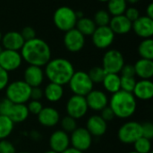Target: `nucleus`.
<instances>
[{
  "instance_id": "f257e3e1",
  "label": "nucleus",
  "mask_w": 153,
  "mask_h": 153,
  "mask_svg": "<svg viewBox=\"0 0 153 153\" xmlns=\"http://www.w3.org/2000/svg\"><path fill=\"white\" fill-rule=\"evenodd\" d=\"M22 60L29 65L45 66L51 59V48L49 45L42 39L34 38L24 42L20 50Z\"/></svg>"
},
{
  "instance_id": "f03ea898",
  "label": "nucleus",
  "mask_w": 153,
  "mask_h": 153,
  "mask_svg": "<svg viewBox=\"0 0 153 153\" xmlns=\"http://www.w3.org/2000/svg\"><path fill=\"white\" fill-rule=\"evenodd\" d=\"M75 72L74 65L66 58H51L45 65L44 74L49 82L59 85L68 84L72 75Z\"/></svg>"
},
{
  "instance_id": "7ed1b4c3",
  "label": "nucleus",
  "mask_w": 153,
  "mask_h": 153,
  "mask_svg": "<svg viewBox=\"0 0 153 153\" xmlns=\"http://www.w3.org/2000/svg\"><path fill=\"white\" fill-rule=\"evenodd\" d=\"M108 106L113 110L116 117L126 119L134 116L137 108V100L131 92L120 90L112 94Z\"/></svg>"
},
{
  "instance_id": "20e7f679",
  "label": "nucleus",
  "mask_w": 153,
  "mask_h": 153,
  "mask_svg": "<svg viewBox=\"0 0 153 153\" xmlns=\"http://www.w3.org/2000/svg\"><path fill=\"white\" fill-rule=\"evenodd\" d=\"M31 87L23 80L9 82L5 88V98L13 104H25L30 100Z\"/></svg>"
},
{
  "instance_id": "39448f33",
  "label": "nucleus",
  "mask_w": 153,
  "mask_h": 153,
  "mask_svg": "<svg viewBox=\"0 0 153 153\" xmlns=\"http://www.w3.org/2000/svg\"><path fill=\"white\" fill-rule=\"evenodd\" d=\"M76 22V11L66 5L58 7L53 14V22L55 26L64 32L75 28Z\"/></svg>"
},
{
  "instance_id": "423d86ee",
  "label": "nucleus",
  "mask_w": 153,
  "mask_h": 153,
  "mask_svg": "<svg viewBox=\"0 0 153 153\" xmlns=\"http://www.w3.org/2000/svg\"><path fill=\"white\" fill-rule=\"evenodd\" d=\"M68 85L74 95L82 97H85L94 87V83L91 82L88 73L84 71H75L72 75Z\"/></svg>"
},
{
  "instance_id": "0eeeda50",
  "label": "nucleus",
  "mask_w": 153,
  "mask_h": 153,
  "mask_svg": "<svg viewBox=\"0 0 153 153\" xmlns=\"http://www.w3.org/2000/svg\"><path fill=\"white\" fill-rule=\"evenodd\" d=\"M124 65V56L117 49H108L102 57L101 67L107 74H119Z\"/></svg>"
},
{
  "instance_id": "6e6552de",
  "label": "nucleus",
  "mask_w": 153,
  "mask_h": 153,
  "mask_svg": "<svg viewBox=\"0 0 153 153\" xmlns=\"http://www.w3.org/2000/svg\"><path fill=\"white\" fill-rule=\"evenodd\" d=\"M117 137L122 143L134 144L142 137V125L136 121H128L123 124L118 129Z\"/></svg>"
},
{
  "instance_id": "1a4fd4ad",
  "label": "nucleus",
  "mask_w": 153,
  "mask_h": 153,
  "mask_svg": "<svg viewBox=\"0 0 153 153\" xmlns=\"http://www.w3.org/2000/svg\"><path fill=\"white\" fill-rule=\"evenodd\" d=\"M65 110L67 116L74 118L75 120L85 117L89 110L85 97L78 95L71 96L66 102Z\"/></svg>"
},
{
  "instance_id": "9d476101",
  "label": "nucleus",
  "mask_w": 153,
  "mask_h": 153,
  "mask_svg": "<svg viewBox=\"0 0 153 153\" xmlns=\"http://www.w3.org/2000/svg\"><path fill=\"white\" fill-rule=\"evenodd\" d=\"M91 41L92 44L99 49L108 48L114 42L115 33L109 28V26L97 27L92 33Z\"/></svg>"
},
{
  "instance_id": "9b49d317",
  "label": "nucleus",
  "mask_w": 153,
  "mask_h": 153,
  "mask_svg": "<svg viewBox=\"0 0 153 153\" xmlns=\"http://www.w3.org/2000/svg\"><path fill=\"white\" fill-rule=\"evenodd\" d=\"M92 144V136L85 127H77L70 135V146L82 152L89 150Z\"/></svg>"
},
{
  "instance_id": "f8f14e48",
  "label": "nucleus",
  "mask_w": 153,
  "mask_h": 153,
  "mask_svg": "<svg viewBox=\"0 0 153 153\" xmlns=\"http://www.w3.org/2000/svg\"><path fill=\"white\" fill-rule=\"evenodd\" d=\"M22 61V57L19 51L2 49L0 52V67L8 73L19 69Z\"/></svg>"
},
{
  "instance_id": "ddd939ff",
  "label": "nucleus",
  "mask_w": 153,
  "mask_h": 153,
  "mask_svg": "<svg viewBox=\"0 0 153 153\" xmlns=\"http://www.w3.org/2000/svg\"><path fill=\"white\" fill-rule=\"evenodd\" d=\"M64 45L69 52L77 53L81 51L85 45V36H83L77 29L74 28L65 32Z\"/></svg>"
},
{
  "instance_id": "4468645a",
  "label": "nucleus",
  "mask_w": 153,
  "mask_h": 153,
  "mask_svg": "<svg viewBox=\"0 0 153 153\" xmlns=\"http://www.w3.org/2000/svg\"><path fill=\"white\" fill-rule=\"evenodd\" d=\"M85 100L89 109L92 111H101L104 108L108 106L109 99L106 92L100 90H92L86 96Z\"/></svg>"
},
{
  "instance_id": "2eb2a0df",
  "label": "nucleus",
  "mask_w": 153,
  "mask_h": 153,
  "mask_svg": "<svg viewBox=\"0 0 153 153\" xmlns=\"http://www.w3.org/2000/svg\"><path fill=\"white\" fill-rule=\"evenodd\" d=\"M48 144L50 150L57 153H62L70 146V135L63 130L53 132L49 137Z\"/></svg>"
},
{
  "instance_id": "dca6fc26",
  "label": "nucleus",
  "mask_w": 153,
  "mask_h": 153,
  "mask_svg": "<svg viewBox=\"0 0 153 153\" xmlns=\"http://www.w3.org/2000/svg\"><path fill=\"white\" fill-rule=\"evenodd\" d=\"M132 30L142 39H150L153 35V19L143 15L132 22Z\"/></svg>"
},
{
  "instance_id": "f3484780",
  "label": "nucleus",
  "mask_w": 153,
  "mask_h": 153,
  "mask_svg": "<svg viewBox=\"0 0 153 153\" xmlns=\"http://www.w3.org/2000/svg\"><path fill=\"white\" fill-rule=\"evenodd\" d=\"M45 79V74L42 67L36 65H28L23 72V81L31 88L40 87Z\"/></svg>"
},
{
  "instance_id": "a211bd4d",
  "label": "nucleus",
  "mask_w": 153,
  "mask_h": 153,
  "mask_svg": "<svg viewBox=\"0 0 153 153\" xmlns=\"http://www.w3.org/2000/svg\"><path fill=\"white\" fill-rule=\"evenodd\" d=\"M85 128L91 136L100 137L106 134L108 130V123L100 115H92L87 119Z\"/></svg>"
},
{
  "instance_id": "6ab92c4d",
  "label": "nucleus",
  "mask_w": 153,
  "mask_h": 153,
  "mask_svg": "<svg viewBox=\"0 0 153 153\" xmlns=\"http://www.w3.org/2000/svg\"><path fill=\"white\" fill-rule=\"evenodd\" d=\"M38 120L44 127H54L60 122L59 112L52 107H46L38 114Z\"/></svg>"
},
{
  "instance_id": "aec40b11",
  "label": "nucleus",
  "mask_w": 153,
  "mask_h": 153,
  "mask_svg": "<svg viewBox=\"0 0 153 153\" xmlns=\"http://www.w3.org/2000/svg\"><path fill=\"white\" fill-rule=\"evenodd\" d=\"M24 39L18 31H8L2 36L1 43L4 49L20 51L24 44Z\"/></svg>"
},
{
  "instance_id": "412c9836",
  "label": "nucleus",
  "mask_w": 153,
  "mask_h": 153,
  "mask_svg": "<svg viewBox=\"0 0 153 153\" xmlns=\"http://www.w3.org/2000/svg\"><path fill=\"white\" fill-rule=\"evenodd\" d=\"M133 95L136 100H150L153 97V82L152 80H140L136 82Z\"/></svg>"
},
{
  "instance_id": "4be33fe9",
  "label": "nucleus",
  "mask_w": 153,
  "mask_h": 153,
  "mask_svg": "<svg viewBox=\"0 0 153 153\" xmlns=\"http://www.w3.org/2000/svg\"><path fill=\"white\" fill-rule=\"evenodd\" d=\"M108 26L115 35H125L131 31L132 22H130L125 16V14H121L117 16H112Z\"/></svg>"
},
{
  "instance_id": "5701e85b",
  "label": "nucleus",
  "mask_w": 153,
  "mask_h": 153,
  "mask_svg": "<svg viewBox=\"0 0 153 153\" xmlns=\"http://www.w3.org/2000/svg\"><path fill=\"white\" fill-rule=\"evenodd\" d=\"M135 75L141 80H151L153 77V61L140 58L134 65Z\"/></svg>"
},
{
  "instance_id": "b1692460",
  "label": "nucleus",
  "mask_w": 153,
  "mask_h": 153,
  "mask_svg": "<svg viewBox=\"0 0 153 153\" xmlns=\"http://www.w3.org/2000/svg\"><path fill=\"white\" fill-rule=\"evenodd\" d=\"M44 96L46 100L51 103L58 102L64 96V88L62 85L49 82L47 84L45 89L43 90Z\"/></svg>"
},
{
  "instance_id": "393cba45",
  "label": "nucleus",
  "mask_w": 153,
  "mask_h": 153,
  "mask_svg": "<svg viewBox=\"0 0 153 153\" xmlns=\"http://www.w3.org/2000/svg\"><path fill=\"white\" fill-rule=\"evenodd\" d=\"M29 110L25 104H13L8 117L13 123H22L29 117Z\"/></svg>"
},
{
  "instance_id": "a878e982",
  "label": "nucleus",
  "mask_w": 153,
  "mask_h": 153,
  "mask_svg": "<svg viewBox=\"0 0 153 153\" xmlns=\"http://www.w3.org/2000/svg\"><path fill=\"white\" fill-rule=\"evenodd\" d=\"M120 81L121 76L118 74H107L101 83L108 92L114 94L121 90Z\"/></svg>"
},
{
  "instance_id": "bb28decb",
  "label": "nucleus",
  "mask_w": 153,
  "mask_h": 153,
  "mask_svg": "<svg viewBox=\"0 0 153 153\" xmlns=\"http://www.w3.org/2000/svg\"><path fill=\"white\" fill-rule=\"evenodd\" d=\"M97 28L94 21L91 18L82 17L77 20L75 29H77L83 36H91L94 32L95 29Z\"/></svg>"
},
{
  "instance_id": "cd10ccee",
  "label": "nucleus",
  "mask_w": 153,
  "mask_h": 153,
  "mask_svg": "<svg viewBox=\"0 0 153 153\" xmlns=\"http://www.w3.org/2000/svg\"><path fill=\"white\" fill-rule=\"evenodd\" d=\"M108 12L111 16H117L124 14L126 8L127 3L126 0H108Z\"/></svg>"
},
{
  "instance_id": "c85d7f7f",
  "label": "nucleus",
  "mask_w": 153,
  "mask_h": 153,
  "mask_svg": "<svg viewBox=\"0 0 153 153\" xmlns=\"http://www.w3.org/2000/svg\"><path fill=\"white\" fill-rule=\"evenodd\" d=\"M138 54L141 58L153 60V39H143L138 46Z\"/></svg>"
},
{
  "instance_id": "c756f323",
  "label": "nucleus",
  "mask_w": 153,
  "mask_h": 153,
  "mask_svg": "<svg viewBox=\"0 0 153 153\" xmlns=\"http://www.w3.org/2000/svg\"><path fill=\"white\" fill-rule=\"evenodd\" d=\"M14 127V123L6 116H0V141L5 140L11 135Z\"/></svg>"
},
{
  "instance_id": "7c9ffc66",
  "label": "nucleus",
  "mask_w": 153,
  "mask_h": 153,
  "mask_svg": "<svg viewBox=\"0 0 153 153\" xmlns=\"http://www.w3.org/2000/svg\"><path fill=\"white\" fill-rule=\"evenodd\" d=\"M152 140H149L145 137H140L137 141L134 143V151L138 153H150L152 152Z\"/></svg>"
},
{
  "instance_id": "2f4dec72",
  "label": "nucleus",
  "mask_w": 153,
  "mask_h": 153,
  "mask_svg": "<svg viewBox=\"0 0 153 153\" xmlns=\"http://www.w3.org/2000/svg\"><path fill=\"white\" fill-rule=\"evenodd\" d=\"M110 19H111V15L109 14V13L107 10L102 9L95 13L92 20L94 21L97 27H100V26H108Z\"/></svg>"
},
{
  "instance_id": "473e14b6",
  "label": "nucleus",
  "mask_w": 153,
  "mask_h": 153,
  "mask_svg": "<svg viewBox=\"0 0 153 153\" xmlns=\"http://www.w3.org/2000/svg\"><path fill=\"white\" fill-rule=\"evenodd\" d=\"M91 82L95 84H99L101 83L105 75L107 74V73L105 72V70L101 67V66H94L92 67L89 73H88Z\"/></svg>"
},
{
  "instance_id": "72a5a7b5",
  "label": "nucleus",
  "mask_w": 153,
  "mask_h": 153,
  "mask_svg": "<svg viewBox=\"0 0 153 153\" xmlns=\"http://www.w3.org/2000/svg\"><path fill=\"white\" fill-rule=\"evenodd\" d=\"M61 127L63 131H65L67 134H71L72 132H74L76 128H77V122L74 118L69 117V116H65L64 117L61 121Z\"/></svg>"
},
{
  "instance_id": "f704fd0d",
  "label": "nucleus",
  "mask_w": 153,
  "mask_h": 153,
  "mask_svg": "<svg viewBox=\"0 0 153 153\" xmlns=\"http://www.w3.org/2000/svg\"><path fill=\"white\" fill-rule=\"evenodd\" d=\"M136 80L134 77H124L121 76V81H120V86L121 90L127 91V92H133L134 86L136 84Z\"/></svg>"
},
{
  "instance_id": "c9c22d12",
  "label": "nucleus",
  "mask_w": 153,
  "mask_h": 153,
  "mask_svg": "<svg viewBox=\"0 0 153 153\" xmlns=\"http://www.w3.org/2000/svg\"><path fill=\"white\" fill-rule=\"evenodd\" d=\"M29 110L30 114H33L38 116V114L42 110L43 108V105L39 100H30L28 101V105H26Z\"/></svg>"
},
{
  "instance_id": "e433bc0d",
  "label": "nucleus",
  "mask_w": 153,
  "mask_h": 153,
  "mask_svg": "<svg viewBox=\"0 0 153 153\" xmlns=\"http://www.w3.org/2000/svg\"><path fill=\"white\" fill-rule=\"evenodd\" d=\"M125 16L132 22H134V21H136L140 16V11L136 8V7H134V6H130V7H127L126 12H125Z\"/></svg>"
},
{
  "instance_id": "4c0bfd02",
  "label": "nucleus",
  "mask_w": 153,
  "mask_h": 153,
  "mask_svg": "<svg viewBox=\"0 0 153 153\" xmlns=\"http://www.w3.org/2000/svg\"><path fill=\"white\" fill-rule=\"evenodd\" d=\"M13 107V103L6 98L0 100V116L8 117L10 110Z\"/></svg>"
},
{
  "instance_id": "58836bf2",
  "label": "nucleus",
  "mask_w": 153,
  "mask_h": 153,
  "mask_svg": "<svg viewBox=\"0 0 153 153\" xmlns=\"http://www.w3.org/2000/svg\"><path fill=\"white\" fill-rule=\"evenodd\" d=\"M142 125V136L149 140L153 138V124L152 122H145Z\"/></svg>"
},
{
  "instance_id": "ea45409f",
  "label": "nucleus",
  "mask_w": 153,
  "mask_h": 153,
  "mask_svg": "<svg viewBox=\"0 0 153 153\" xmlns=\"http://www.w3.org/2000/svg\"><path fill=\"white\" fill-rule=\"evenodd\" d=\"M0 153H17L14 145L7 141V140H1L0 141Z\"/></svg>"
},
{
  "instance_id": "a19ab883",
  "label": "nucleus",
  "mask_w": 153,
  "mask_h": 153,
  "mask_svg": "<svg viewBox=\"0 0 153 153\" xmlns=\"http://www.w3.org/2000/svg\"><path fill=\"white\" fill-rule=\"evenodd\" d=\"M21 35L22 36L24 41H27V40H30L34 38H36V31L34 30V28L30 27V26H26L24 27L22 31L20 32Z\"/></svg>"
},
{
  "instance_id": "79ce46f5",
  "label": "nucleus",
  "mask_w": 153,
  "mask_h": 153,
  "mask_svg": "<svg viewBox=\"0 0 153 153\" xmlns=\"http://www.w3.org/2000/svg\"><path fill=\"white\" fill-rule=\"evenodd\" d=\"M100 116L107 123L109 122V121H112V120L116 117V116H115L113 110L110 108L109 106H107L106 108H104L100 111Z\"/></svg>"
},
{
  "instance_id": "37998d69",
  "label": "nucleus",
  "mask_w": 153,
  "mask_h": 153,
  "mask_svg": "<svg viewBox=\"0 0 153 153\" xmlns=\"http://www.w3.org/2000/svg\"><path fill=\"white\" fill-rule=\"evenodd\" d=\"M9 83V73L0 67V91L5 90Z\"/></svg>"
},
{
  "instance_id": "c03bdc74",
  "label": "nucleus",
  "mask_w": 153,
  "mask_h": 153,
  "mask_svg": "<svg viewBox=\"0 0 153 153\" xmlns=\"http://www.w3.org/2000/svg\"><path fill=\"white\" fill-rule=\"evenodd\" d=\"M121 75L124 77H134L135 76V71H134V65H124L120 71Z\"/></svg>"
},
{
  "instance_id": "a18cd8bd",
  "label": "nucleus",
  "mask_w": 153,
  "mask_h": 153,
  "mask_svg": "<svg viewBox=\"0 0 153 153\" xmlns=\"http://www.w3.org/2000/svg\"><path fill=\"white\" fill-rule=\"evenodd\" d=\"M43 97H44V92H43V90L40 87L31 88L30 100H40Z\"/></svg>"
},
{
  "instance_id": "49530a36",
  "label": "nucleus",
  "mask_w": 153,
  "mask_h": 153,
  "mask_svg": "<svg viewBox=\"0 0 153 153\" xmlns=\"http://www.w3.org/2000/svg\"><path fill=\"white\" fill-rule=\"evenodd\" d=\"M146 16L153 19V3H150L146 8Z\"/></svg>"
},
{
  "instance_id": "de8ad7c7",
  "label": "nucleus",
  "mask_w": 153,
  "mask_h": 153,
  "mask_svg": "<svg viewBox=\"0 0 153 153\" xmlns=\"http://www.w3.org/2000/svg\"><path fill=\"white\" fill-rule=\"evenodd\" d=\"M62 153H83L82 152L79 151V150H76L73 147H69L68 149H66L65 151H64Z\"/></svg>"
},
{
  "instance_id": "09e8293b",
  "label": "nucleus",
  "mask_w": 153,
  "mask_h": 153,
  "mask_svg": "<svg viewBox=\"0 0 153 153\" xmlns=\"http://www.w3.org/2000/svg\"><path fill=\"white\" fill-rule=\"evenodd\" d=\"M30 136H31V138H32L33 140H39V138H40L39 134H38L36 131H32V132L30 133Z\"/></svg>"
},
{
  "instance_id": "8fccbe9b",
  "label": "nucleus",
  "mask_w": 153,
  "mask_h": 153,
  "mask_svg": "<svg viewBox=\"0 0 153 153\" xmlns=\"http://www.w3.org/2000/svg\"><path fill=\"white\" fill-rule=\"evenodd\" d=\"M126 3H129L131 4H137L140 0H126Z\"/></svg>"
},
{
  "instance_id": "3c124183",
  "label": "nucleus",
  "mask_w": 153,
  "mask_h": 153,
  "mask_svg": "<svg viewBox=\"0 0 153 153\" xmlns=\"http://www.w3.org/2000/svg\"><path fill=\"white\" fill-rule=\"evenodd\" d=\"M44 153H57V152H54V151H52V150H49V151L45 152Z\"/></svg>"
},
{
  "instance_id": "603ef678",
  "label": "nucleus",
  "mask_w": 153,
  "mask_h": 153,
  "mask_svg": "<svg viewBox=\"0 0 153 153\" xmlns=\"http://www.w3.org/2000/svg\"><path fill=\"white\" fill-rule=\"evenodd\" d=\"M98 1H100V2H102V3H103V2H108V0H98Z\"/></svg>"
},
{
  "instance_id": "864d4df0",
  "label": "nucleus",
  "mask_w": 153,
  "mask_h": 153,
  "mask_svg": "<svg viewBox=\"0 0 153 153\" xmlns=\"http://www.w3.org/2000/svg\"><path fill=\"white\" fill-rule=\"evenodd\" d=\"M2 33H1V31H0V42H1V39H2Z\"/></svg>"
},
{
  "instance_id": "5fc2aeb1",
  "label": "nucleus",
  "mask_w": 153,
  "mask_h": 153,
  "mask_svg": "<svg viewBox=\"0 0 153 153\" xmlns=\"http://www.w3.org/2000/svg\"><path fill=\"white\" fill-rule=\"evenodd\" d=\"M127 153H138V152H136L135 151H132V152H127Z\"/></svg>"
},
{
  "instance_id": "6e6d98bb",
  "label": "nucleus",
  "mask_w": 153,
  "mask_h": 153,
  "mask_svg": "<svg viewBox=\"0 0 153 153\" xmlns=\"http://www.w3.org/2000/svg\"><path fill=\"white\" fill-rule=\"evenodd\" d=\"M18 153H30V152H18Z\"/></svg>"
},
{
  "instance_id": "4d7b16f0",
  "label": "nucleus",
  "mask_w": 153,
  "mask_h": 153,
  "mask_svg": "<svg viewBox=\"0 0 153 153\" xmlns=\"http://www.w3.org/2000/svg\"><path fill=\"white\" fill-rule=\"evenodd\" d=\"M2 49H3V48H2L0 47V52H1V50H2Z\"/></svg>"
},
{
  "instance_id": "13d9d810",
  "label": "nucleus",
  "mask_w": 153,
  "mask_h": 153,
  "mask_svg": "<svg viewBox=\"0 0 153 153\" xmlns=\"http://www.w3.org/2000/svg\"><path fill=\"white\" fill-rule=\"evenodd\" d=\"M150 153H153V152H150Z\"/></svg>"
}]
</instances>
